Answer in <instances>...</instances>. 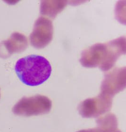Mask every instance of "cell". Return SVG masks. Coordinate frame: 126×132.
Masks as SVG:
<instances>
[{"label": "cell", "mask_w": 126, "mask_h": 132, "mask_svg": "<svg viewBox=\"0 0 126 132\" xmlns=\"http://www.w3.org/2000/svg\"><path fill=\"white\" fill-rule=\"evenodd\" d=\"M15 71L23 84L36 86L48 79L51 74L52 67L49 61L43 56L30 55L17 61Z\"/></svg>", "instance_id": "6da1fadb"}]
</instances>
